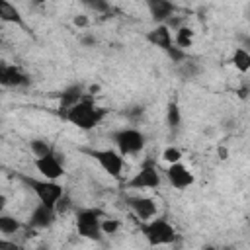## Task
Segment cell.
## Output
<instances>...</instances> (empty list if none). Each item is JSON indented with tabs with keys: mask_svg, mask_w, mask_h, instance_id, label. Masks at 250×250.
Returning <instances> with one entry per match:
<instances>
[{
	"mask_svg": "<svg viewBox=\"0 0 250 250\" xmlns=\"http://www.w3.org/2000/svg\"><path fill=\"white\" fill-rule=\"evenodd\" d=\"M82 6L98 12V14H107L111 8H109V0H80Z\"/></svg>",
	"mask_w": 250,
	"mask_h": 250,
	"instance_id": "cell-24",
	"label": "cell"
},
{
	"mask_svg": "<svg viewBox=\"0 0 250 250\" xmlns=\"http://www.w3.org/2000/svg\"><path fill=\"white\" fill-rule=\"evenodd\" d=\"M162 178H160V172L156 168V164L152 160H145L139 168V172L125 182L123 188H129V189H156L160 186Z\"/></svg>",
	"mask_w": 250,
	"mask_h": 250,
	"instance_id": "cell-7",
	"label": "cell"
},
{
	"mask_svg": "<svg viewBox=\"0 0 250 250\" xmlns=\"http://www.w3.org/2000/svg\"><path fill=\"white\" fill-rule=\"evenodd\" d=\"M16 176H18V180H20L25 188H29V189L37 195V199H39L41 203H45V205L55 207V203L59 201V197L64 193V188H62L57 180H47V178L39 180V178H33V176H29V174H16Z\"/></svg>",
	"mask_w": 250,
	"mask_h": 250,
	"instance_id": "cell-2",
	"label": "cell"
},
{
	"mask_svg": "<svg viewBox=\"0 0 250 250\" xmlns=\"http://www.w3.org/2000/svg\"><path fill=\"white\" fill-rule=\"evenodd\" d=\"M33 164H35L37 172L47 180H59V178L64 176V166L61 162L57 150L51 152V154H45V156H35Z\"/></svg>",
	"mask_w": 250,
	"mask_h": 250,
	"instance_id": "cell-8",
	"label": "cell"
},
{
	"mask_svg": "<svg viewBox=\"0 0 250 250\" xmlns=\"http://www.w3.org/2000/svg\"><path fill=\"white\" fill-rule=\"evenodd\" d=\"M146 41L152 45V47H158L160 51L168 53L172 47H174V37L170 33V27L166 23H156V27H152L150 31H146Z\"/></svg>",
	"mask_w": 250,
	"mask_h": 250,
	"instance_id": "cell-14",
	"label": "cell"
},
{
	"mask_svg": "<svg viewBox=\"0 0 250 250\" xmlns=\"http://www.w3.org/2000/svg\"><path fill=\"white\" fill-rule=\"evenodd\" d=\"M105 217V213L98 207H86L76 211V229L78 234L88 240H102V229L100 221Z\"/></svg>",
	"mask_w": 250,
	"mask_h": 250,
	"instance_id": "cell-6",
	"label": "cell"
},
{
	"mask_svg": "<svg viewBox=\"0 0 250 250\" xmlns=\"http://www.w3.org/2000/svg\"><path fill=\"white\" fill-rule=\"evenodd\" d=\"M166 178H168V182L172 184V188H176V189H188V188L195 182L193 172H191L188 166H184L182 162H172V164H168V168H166Z\"/></svg>",
	"mask_w": 250,
	"mask_h": 250,
	"instance_id": "cell-10",
	"label": "cell"
},
{
	"mask_svg": "<svg viewBox=\"0 0 250 250\" xmlns=\"http://www.w3.org/2000/svg\"><path fill=\"white\" fill-rule=\"evenodd\" d=\"M139 230L150 246L172 244L178 236L172 223H168L166 219H154V217H150L146 221H139Z\"/></svg>",
	"mask_w": 250,
	"mask_h": 250,
	"instance_id": "cell-3",
	"label": "cell"
},
{
	"mask_svg": "<svg viewBox=\"0 0 250 250\" xmlns=\"http://www.w3.org/2000/svg\"><path fill=\"white\" fill-rule=\"evenodd\" d=\"M162 158H164L168 164L180 162V160H182V150H180L178 146H166V148L162 150Z\"/></svg>",
	"mask_w": 250,
	"mask_h": 250,
	"instance_id": "cell-25",
	"label": "cell"
},
{
	"mask_svg": "<svg viewBox=\"0 0 250 250\" xmlns=\"http://www.w3.org/2000/svg\"><path fill=\"white\" fill-rule=\"evenodd\" d=\"M105 115H107V109L96 105V102L92 100V96L86 94L78 104H74V105L64 113L62 119L68 121V123H72V125H76V127L82 129V131H90V129L98 127V125L104 121Z\"/></svg>",
	"mask_w": 250,
	"mask_h": 250,
	"instance_id": "cell-1",
	"label": "cell"
},
{
	"mask_svg": "<svg viewBox=\"0 0 250 250\" xmlns=\"http://www.w3.org/2000/svg\"><path fill=\"white\" fill-rule=\"evenodd\" d=\"M80 43L86 45V47L88 45H96V37L94 35H84V37H80Z\"/></svg>",
	"mask_w": 250,
	"mask_h": 250,
	"instance_id": "cell-28",
	"label": "cell"
},
{
	"mask_svg": "<svg viewBox=\"0 0 250 250\" xmlns=\"http://www.w3.org/2000/svg\"><path fill=\"white\" fill-rule=\"evenodd\" d=\"M20 229H21V223H20L16 217L6 215L4 211L0 213V232H2V234L12 236V234H16Z\"/></svg>",
	"mask_w": 250,
	"mask_h": 250,
	"instance_id": "cell-19",
	"label": "cell"
},
{
	"mask_svg": "<svg viewBox=\"0 0 250 250\" xmlns=\"http://www.w3.org/2000/svg\"><path fill=\"white\" fill-rule=\"evenodd\" d=\"M145 4L152 21L156 23H166V20L176 12V4L172 0H145Z\"/></svg>",
	"mask_w": 250,
	"mask_h": 250,
	"instance_id": "cell-15",
	"label": "cell"
},
{
	"mask_svg": "<svg viewBox=\"0 0 250 250\" xmlns=\"http://www.w3.org/2000/svg\"><path fill=\"white\" fill-rule=\"evenodd\" d=\"M143 113H145V107H143V105H133V107H129V109L125 111V115H127L131 121H139V119L143 117Z\"/></svg>",
	"mask_w": 250,
	"mask_h": 250,
	"instance_id": "cell-26",
	"label": "cell"
},
{
	"mask_svg": "<svg viewBox=\"0 0 250 250\" xmlns=\"http://www.w3.org/2000/svg\"><path fill=\"white\" fill-rule=\"evenodd\" d=\"M31 82L29 74H25L20 66L8 64L4 61H0V86L6 88H23Z\"/></svg>",
	"mask_w": 250,
	"mask_h": 250,
	"instance_id": "cell-9",
	"label": "cell"
},
{
	"mask_svg": "<svg viewBox=\"0 0 250 250\" xmlns=\"http://www.w3.org/2000/svg\"><path fill=\"white\" fill-rule=\"evenodd\" d=\"M29 148H31L33 156H45V154L55 152V146L49 141H45V139H33L29 143Z\"/></svg>",
	"mask_w": 250,
	"mask_h": 250,
	"instance_id": "cell-22",
	"label": "cell"
},
{
	"mask_svg": "<svg viewBox=\"0 0 250 250\" xmlns=\"http://www.w3.org/2000/svg\"><path fill=\"white\" fill-rule=\"evenodd\" d=\"M6 203H8V197L4 193H0V213L6 209Z\"/></svg>",
	"mask_w": 250,
	"mask_h": 250,
	"instance_id": "cell-30",
	"label": "cell"
},
{
	"mask_svg": "<svg viewBox=\"0 0 250 250\" xmlns=\"http://www.w3.org/2000/svg\"><path fill=\"white\" fill-rule=\"evenodd\" d=\"M109 139L113 141V145L117 146V152L121 156H129V154H139L145 145H146V137L143 131L135 129V127H121L109 133Z\"/></svg>",
	"mask_w": 250,
	"mask_h": 250,
	"instance_id": "cell-4",
	"label": "cell"
},
{
	"mask_svg": "<svg viewBox=\"0 0 250 250\" xmlns=\"http://www.w3.org/2000/svg\"><path fill=\"white\" fill-rule=\"evenodd\" d=\"M0 21H4V23H14V25H20V27H25V21H23L21 12H20L10 0H0Z\"/></svg>",
	"mask_w": 250,
	"mask_h": 250,
	"instance_id": "cell-16",
	"label": "cell"
},
{
	"mask_svg": "<svg viewBox=\"0 0 250 250\" xmlns=\"http://www.w3.org/2000/svg\"><path fill=\"white\" fill-rule=\"evenodd\" d=\"M100 229H102V234H115L119 229H121V223L117 219H111V217H104L100 221Z\"/></svg>",
	"mask_w": 250,
	"mask_h": 250,
	"instance_id": "cell-23",
	"label": "cell"
},
{
	"mask_svg": "<svg viewBox=\"0 0 250 250\" xmlns=\"http://www.w3.org/2000/svg\"><path fill=\"white\" fill-rule=\"evenodd\" d=\"M176 72H178V76H180V78H184V80H193L195 76H199L201 66H199L197 62H193V61H188V59H186V61L178 62Z\"/></svg>",
	"mask_w": 250,
	"mask_h": 250,
	"instance_id": "cell-17",
	"label": "cell"
},
{
	"mask_svg": "<svg viewBox=\"0 0 250 250\" xmlns=\"http://www.w3.org/2000/svg\"><path fill=\"white\" fill-rule=\"evenodd\" d=\"M80 150L84 154H88L90 158H94L100 164V168L104 172H107L111 178L121 180V176H123V164L125 162H123V156L117 150H113V148H88V146H80Z\"/></svg>",
	"mask_w": 250,
	"mask_h": 250,
	"instance_id": "cell-5",
	"label": "cell"
},
{
	"mask_svg": "<svg viewBox=\"0 0 250 250\" xmlns=\"http://www.w3.org/2000/svg\"><path fill=\"white\" fill-rule=\"evenodd\" d=\"M127 207L133 211V215L139 221H146L156 215V201L152 197H143V195H127L125 197Z\"/></svg>",
	"mask_w": 250,
	"mask_h": 250,
	"instance_id": "cell-11",
	"label": "cell"
},
{
	"mask_svg": "<svg viewBox=\"0 0 250 250\" xmlns=\"http://www.w3.org/2000/svg\"><path fill=\"white\" fill-rule=\"evenodd\" d=\"M55 219H57L55 207L45 205V203L39 201V203L33 207V211H31V215H29V219H27V227L33 229V230L47 229V227H51V225L55 223Z\"/></svg>",
	"mask_w": 250,
	"mask_h": 250,
	"instance_id": "cell-12",
	"label": "cell"
},
{
	"mask_svg": "<svg viewBox=\"0 0 250 250\" xmlns=\"http://www.w3.org/2000/svg\"><path fill=\"white\" fill-rule=\"evenodd\" d=\"M86 96V90H84V84H70L66 86L61 94H59V117H64V113L74 105L78 104L82 98Z\"/></svg>",
	"mask_w": 250,
	"mask_h": 250,
	"instance_id": "cell-13",
	"label": "cell"
},
{
	"mask_svg": "<svg viewBox=\"0 0 250 250\" xmlns=\"http://www.w3.org/2000/svg\"><path fill=\"white\" fill-rule=\"evenodd\" d=\"M43 2H45V0H31V4H33V6H41Z\"/></svg>",
	"mask_w": 250,
	"mask_h": 250,
	"instance_id": "cell-31",
	"label": "cell"
},
{
	"mask_svg": "<svg viewBox=\"0 0 250 250\" xmlns=\"http://www.w3.org/2000/svg\"><path fill=\"white\" fill-rule=\"evenodd\" d=\"M166 123L170 127V131H178L180 129V123H182V113H180V105L176 100L168 102V107H166Z\"/></svg>",
	"mask_w": 250,
	"mask_h": 250,
	"instance_id": "cell-18",
	"label": "cell"
},
{
	"mask_svg": "<svg viewBox=\"0 0 250 250\" xmlns=\"http://www.w3.org/2000/svg\"><path fill=\"white\" fill-rule=\"evenodd\" d=\"M191 43H193V29L188 25L178 27L176 35H174V45L180 49H188V47H191Z\"/></svg>",
	"mask_w": 250,
	"mask_h": 250,
	"instance_id": "cell-20",
	"label": "cell"
},
{
	"mask_svg": "<svg viewBox=\"0 0 250 250\" xmlns=\"http://www.w3.org/2000/svg\"><path fill=\"white\" fill-rule=\"evenodd\" d=\"M74 25L76 27H86L88 25V18L86 16H76L74 18Z\"/></svg>",
	"mask_w": 250,
	"mask_h": 250,
	"instance_id": "cell-27",
	"label": "cell"
},
{
	"mask_svg": "<svg viewBox=\"0 0 250 250\" xmlns=\"http://www.w3.org/2000/svg\"><path fill=\"white\" fill-rule=\"evenodd\" d=\"M232 64L244 74L250 68V53L246 51V47H236L232 53Z\"/></svg>",
	"mask_w": 250,
	"mask_h": 250,
	"instance_id": "cell-21",
	"label": "cell"
},
{
	"mask_svg": "<svg viewBox=\"0 0 250 250\" xmlns=\"http://www.w3.org/2000/svg\"><path fill=\"white\" fill-rule=\"evenodd\" d=\"M0 248H18V244L12 240H0Z\"/></svg>",
	"mask_w": 250,
	"mask_h": 250,
	"instance_id": "cell-29",
	"label": "cell"
}]
</instances>
